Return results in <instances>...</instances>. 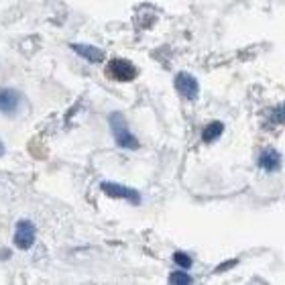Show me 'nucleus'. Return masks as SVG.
I'll return each instance as SVG.
<instances>
[{
    "label": "nucleus",
    "mask_w": 285,
    "mask_h": 285,
    "mask_svg": "<svg viewBox=\"0 0 285 285\" xmlns=\"http://www.w3.org/2000/svg\"><path fill=\"white\" fill-rule=\"evenodd\" d=\"M108 122H110L112 136L118 147H122V149H139V139L129 131L127 118H124L120 112H112L108 116Z\"/></svg>",
    "instance_id": "1"
},
{
    "label": "nucleus",
    "mask_w": 285,
    "mask_h": 285,
    "mask_svg": "<svg viewBox=\"0 0 285 285\" xmlns=\"http://www.w3.org/2000/svg\"><path fill=\"white\" fill-rule=\"evenodd\" d=\"M35 236H37V228L31 220H19L15 228V247L20 250H29L35 245Z\"/></svg>",
    "instance_id": "2"
},
{
    "label": "nucleus",
    "mask_w": 285,
    "mask_h": 285,
    "mask_svg": "<svg viewBox=\"0 0 285 285\" xmlns=\"http://www.w3.org/2000/svg\"><path fill=\"white\" fill-rule=\"evenodd\" d=\"M175 90L177 92L188 98V100H196L198 94H200V84H198V79L193 77L191 74L188 72H179L175 76Z\"/></svg>",
    "instance_id": "3"
},
{
    "label": "nucleus",
    "mask_w": 285,
    "mask_h": 285,
    "mask_svg": "<svg viewBox=\"0 0 285 285\" xmlns=\"http://www.w3.org/2000/svg\"><path fill=\"white\" fill-rule=\"evenodd\" d=\"M100 190L106 193L110 198H122V200H129L131 204H139L141 202V196L136 190H131L127 186H120V184H112V181H102L100 184Z\"/></svg>",
    "instance_id": "4"
},
{
    "label": "nucleus",
    "mask_w": 285,
    "mask_h": 285,
    "mask_svg": "<svg viewBox=\"0 0 285 285\" xmlns=\"http://www.w3.org/2000/svg\"><path fill=\"white\" fill-rule=\"evenodd\" d=\"M108 76L118 79V82H131L136 77V67L127 59H112L108 63Z\"/></svg>",
    "instance_id": "5"
},
{
    "label": "nucleus",
    "mask_w": 285,
    "mask_h": 285,
    "mask_svg": "<svg viewBox=\"0 0 285 285\" xmlns=\"http://www.w3.org/2000/svg\"><path fill=\"white\" fill-rule=\"evenodd\" d=\"M70 47L72 51H76L79 57H84L86 61L90 63H100V61H104V51L98 49L96 45H86V43H70Z\"/></svg>",
    "instance_id": "6"
},
{
    "label": "nucleus",
    "mask_w": 285,
    "mask_h": 285,
    "mask_svg": "<svg viewBox=\"0 0 285 285\" xmlns=\"http://www.w3.org/2000/svg\"><path fill=\"white\" fill-rule=\"evenodd\" d=\"M20 104V94L17 90H10V88H0V112H15Z\"/></svg>",
    "instance_id": "7"
},
{
    "label": "nucleus",
    "mask_w": 285,
    "mask_h": 285,
    "mask_svg": "<svg viewBox=\"0 0 285 285\" xmlns=\"http://www.w3.org/2000/svg\"><path fill=\"white\" fill-rule=\"evenodd\" d=\"M259 167L265 171H277L281 167V155L275 149H265L259 157Z\"/></svg>",
    "instance_id": "8"
},
{
    "label": "nucleus",
    "mask_w": 285,
    "mask_h": 285,
    "mask_svg": "<svg viewBox=\"0 0 285 285\" xmlns=\"http://www.w3.org/2000/svg\"><path fill=\"white\" fill-rule=\"evenodd\" d=\"M222 131H224V124L222 122H210L206 129H204V133H202V141L204 143H212V141H216L218 136L222 134Z\"/></svg>",
    "instance_id": "9"
},
{
    "label": "nucleus",
    "mask_w": 285,
    "mask_h": 285,
    "mask_svg": "<svg viewBox=\"0 0 285 285\" xmlns=\"http://www.w3.org/2000/svg\"><path fill=\"white\" fill-rule=\"evenodd\" d=\"M169 283H173V285H190L191 277L188 275V273H184V271H175V273H171V275H169Z\"/></svg>",
    "instance_id": "10"
},
{
    "label": "nucleus",
    "mask_w": 285,
    "mask_h": 285,
    "mask_svg": "<svg viewBox=\"0 0 285 285\" xmlns=\"http://www.w3.org/2000/svg\"><path fill=\"white\" fill-rule=\"evenodd\" d=\"M173 261H175L179 267H184V269H190L191 267V259L186 253H181V250H177V253L173 255Z\"/></svg>",
    "instance_id": "11"
},
{
    "label": "nucleus",
    "mask_w": 285,
    "mask_h": 285,
    "mask_svg": "<svg viewBox=\"0 0 285 285\" xmlns=\"http://www.w3.org/2000/svg\"><path fill=\"white\" fill-rule=\"evenodd\" d=\"M271 122H275V124H283L285 122V102L271 114Z\"/></svg>",
    "instance_id": "12"
},
{
    "label": "nucleus",
    "mask_w": 285,
    "mask_h": 285,
    "mask_svg": "<svg viewBox=\"0 0 285 285\" xmlns=\"http://www.w3.org/2000/svg\"><path fill=\"white\" fill-rule=\"evenodd\" d=\"M234 263H236V261H228V263H224V265H220V267H218V269H216V271H218V273H220V271H224V269H228V267H232Z\"/></svg>",
    "instance_id": "13"
},
{
    "label": "nucleus",
    "mask_w": 285,
    "mask_h": 285,
    "mask_svg": "<svg viewBox=\"0 0 285 285\" xmlns=\"http://www.w3.org/2000/svg\"><path fill=\"white\" fill-rule=\"evenodd\" d=\"M4 153H6V149H4V143L0 141V157H4Z\"/></svg>",
    "instance_id": "14"
}]
</instances>
